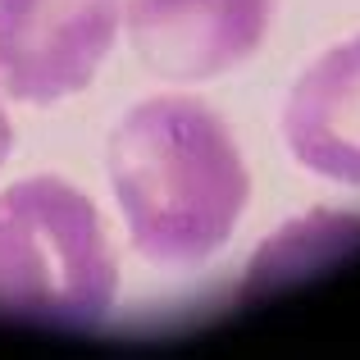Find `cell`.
<instances>
[{"mask_svg":"<svg viewBox=\"0 0 360 360\" xmlns=\"http://www.w3.org/2000/svg\"><path fill=\"white\" fill-rule=\"evenodd\" d=\"M105 174L132 251L160 269L214 260L251 201V169L233 128L183 91L137 101L115 123Z\"/></svg>","mask_w":360,"mask_h":360,"instance_id":"6da1fadb","label":"cell"},{"mask_svg":"<svg viewBox=\"0 0 360 360\" xmlns=\"http://www.w3.org/2000/svg\"><path fill=\"white\" fill-rule=\"evenodd\" d=\"M119 264L87 192L37 174L0 192V315L55 328H101Z\"/></svg>","mask_w":360,"mask_h":360,"instance_id":"7a4b0ae2","label":"cell"},{"mask_svg":"<svg viewBox=\"0 0 360 360\" xmlns=\"http://www.w3.org/2000/svg\"><path fill=\"white\" fill-rule=\"evenodd\" d=\"M123 27V0H0V91L55 105L91 87Z\"/></svg>","mask_w":360,"mask_h":360,"instance_id":"3957f363","label":"cell"},{"mask_svg":"<svg viewBox=\"0 0 360 360\" xmlns=\"http://www.w3.org/2000/svg\"><path fill=\"white\" fill-rule=\"evenodd\" d=\"M274 0H123L128 46L165 82H210L264 46Z\"/></svg>","mask_w":360,"mask_h":360,"instance_id":"277c9868","label":"cell"},{"mask_svg":"<svg viewBox=\"0 0 360 360\" xmlns=\"http://www.w3.org/2000/svg\"><path fill=\"white\" fill-rule=\"evenodd\" d=\"M283 141L306 174L360 187V32L301 69L283 101Z\"/></svg>","mask_w":360,"mask_h":360,"instance_id":"5b68a950","label":"cell"},{"mask_svg":"<svg viewBox=\"0 0 360 360\" xmlns=\"http://www.w3.org/2000/svg\"><path fill=\"white\" fill-rule=\"evenodd\" d=\"M9 150H14V123H9L5 105H0V165L9 160Z\"/></svg>","mask_w":360,"mask_h":360,"instance_id":"8992f818","label":"cell"}]
</instances>
